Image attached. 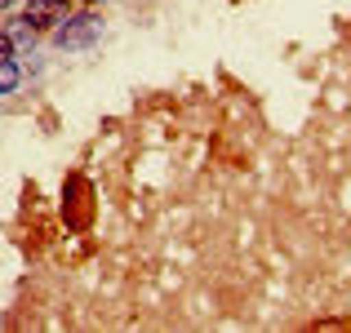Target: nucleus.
I'll return each instance as SVG.
<instances>
[{"mask_svg":"<svg viewBox=\"0 0 351 333\" xmlns=\"http://www.w3.org/2000/svg\"><path fill=\"white\" fill-rule=\"evenodd\" d=\"M103 14H98V9H71L67 18H62L58 27H53L49 32V40H53V49H62V53H80V49H94L98 40H103Z\"/></svg>","mask_w":351,"mask_h":333,"instance_id":"nucleus-1","label":"nucleus"},{"mask_svg":"<svg viewBox=\"0 0 351 333\" xmlns=\"http://www.w3.org/2000/svg\"><path fill=\"white\" fill-rule=\"evenodd\" d=\"M67 14H71V0H27L23 5V23H32L36 32H53Z\"/></svg>","mask_w":351,"mask_h":333,"instance_id":"nucleus-2","label":"nucleus"},{"mask_svg":"<svg viewBox=\"0 0 351 333\" xmlns=\"http://www.w3.org/2000/svg\"><path fill=\"white\" fill-rule=\"evenodd\" d=\"M18 85H23V67H18V53H9V58H0V98L14 94Z\"/></svg>","mask_w":351,"mask_h":333,"instance_id":"nucleus-3","label":"nucleus"},{"mask_svg":"<svg viewBox=\"0 0 351 333\" xmlns=\"http://www.w3.org/2000/svg\"><path fill=\"white\" fill-rule=\"evenodd\" d=\"M9 53H18V49H14V40H9V32L0 27V58H9Z\"/></svg>","mask_w":351,"mask_h":333,"instance_id":"nucleus-4","label":"nucleus"},{"mask_svg":"<svg viewBox=\"0 0 351 333\" xmlns=\"http://www.w3.org/2000/svg\"><path fill=\"white\" fill-rule=\"evenodd\" d=\"M80 5H89V9H98V5H107V0H80Z\"/></svg>","mask_w":351,"mask_h":333,"instance_id":"nucleus-5","label":"nucleus"}]
</instances>
